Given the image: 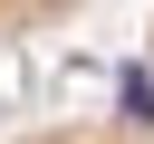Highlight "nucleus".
Segmentation results:
<instances>
[{
  "mask_svg": "<svg viewBox=\"0 0 154 144\" xmlns=\"http://www.w3.org/2000/svg\"><path fill=\"white\" fill-rule=\"evenodd\" d=\"M77 10H96V0H0V48H10V38L58 29V19H77Z\"/></svg>",
  "mask_w": 154,
  "mask_h": 144,
  "instance_id": "f257e3e1",
  "label": "nucleus"
},
{
  "mask_svg": "<svg viewBox=\"0 0 154 144\" xmlns=\"http://www.w3.org/2000/svg\"><path fill=\"white\" fill-rule=\"evenodd\" d=\"M19 144H154V125H106V115H87V125H38V134H19Z\"/></svg>",
  "mask_w": 154,
  "mask_h": 144,
  "instance_id": "f03ea898",
  "label": "nucleus"
}]
</instances>
